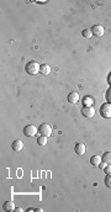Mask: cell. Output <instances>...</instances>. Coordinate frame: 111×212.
I'll return each mask as SVG.
<instances>
[{"label": "cell", "instance_id": "22", "mask_svg": "<svg viewBox=\"0 0 111 212\" xmlns=\"http://www.w3.org/2000/svg\"><path fill=\"white\" fill-rule=\"evenodd\" d=\"M14 211H15V212H21L22 208H21V207H15V210H14Z\"/></svg>", "mask_w": 111, "mask_h": 212}, {"label": "cell", "instance_id": "7", "mask_svg": "<svg viewBox=\"0 0 111 212\" xmlns=\"http://www.w3.org/2000/svg\"><path fill=\"white\" fill-rule=\"evenodd\" d=\"M74 152L77 155H84L85 152H86V148H85V144H83V143H77L74 147Z\"/></svg>", "mask_w": 111, "mask_h": 212}, {"label": "cell", "instance_id": "12", "mask_svg": "<svg viewBox=\"0 0 111 212\" xmlns=\"http://www.w3.org/2000/svg\"><path fill=\"white\" fill-rule=\"evenodd\" d=\"M40 73L42 74V75H48V74L51 73V67L48 65V64H42V65H41Z\"/></svg>", "mask_w": 111, "mask_h": 212}, {"label": "cell", "instance_id": "11", "mask_svg": "<svg viewBox=\"0 0 111 212\" xmlns=\"http://www.w3.org/2000/svg\"><path fill=\"white\" fill-rule=\"evenodd\" d=\"M101 162H102V159H101L100 155H93L92 158H90V163H92V165H95V167H99Z\"/></svg>", "mask_w": 111, "mask_h": 212}, {"label": "cell", "instance_id": "16", "mask_svg": "<svg viewBox=\"0 0 111 212\" xmlns=\"http://www.w3.org/2000/svg\"><path fill=\"white\" fill-rule=\"evenodd\" d=\"M81 35H83V37H85V38H92V36H93V32H92V30L85 29V30H83Z\"/></svg>", "mask_w": 111, "mask_h": 212}, {"label": "cell", "instance_id": "4", "mask_svg": "<svg viewBox=\"0 0 111 212\" xmlns=\"http://www.w3.org/2000/svg\"><path fill=\"white\" fill-rule=\"evenodd\" d=\"M38 132L41 136H46V137H50L52 136V127L47 124H42L38 127Z\"/></svg>", "mask_w": 111, "mask_h": 212}, {"label": "cell", "instance_id": "3", "mask_svg": "<svg viewBox=\"0 0 111 212\" xmlns=\"http://www.w3.org/2000/svg\"><path fill=\"white\" fill-rule=\"evenodd\" d=\"M37 132H38V128L33 125H27L24 127V134L26 137H33V136H36Z\"/></svg>", "mask_w": 111, "mask_h": 212}, {"label": "cell", "instance_id": "15", "mask_svg": "<svg viewBox=\"0 0 111 212\" xmlns=\"http://www.w3.org/2000/svg\"><path fill=\"white\" fill-rule=\"evenodd\" d=\"M47 138H48V137H46V136H40V137L37 138L38 146H42V147L47 146Z\"/></svg>", "mask_w": 111, "mask_h": 212}, {"label": "cell", "instance_id": "20", "mask_svg": "<svg viewBox=\"0 0 111 212\" xmlns=\"http://www.w3.org/2000/svg\"><path fill=\"white\" fill-rule=\"evenodd\" d=\"M106 165H107V163H105V162H101V163H100V165H99V167H100V168H101V169H104V168H105V167H106Z\"/></svg>", "mask_w": 111, "mask_h": 212}, {"label": "cell", "instance_id": "2", "mask_svg": "<svg viewBox=\"0 0 111 212\" xmlns=\"http://www.w3.org/2000/svg\"><path fill=\"white\" fill-rule=\"evenodd\" d=\"M100 115L104 119H111V104L105 102L100 106Z\"/></svg>", "mask_w": 111, "mask_h": 212}, {"label": "cell", "instance_id": "8", "mask_svg": "<svg viewBox=\"0 0 111 212\" xmlns=\"http://www.w3.org/2000/svg\"><path fill=\"white\" fill-rule=\"evenodd\" d=\"M68 101L71 102V104H77V102L79 101V94L77 93V91H72V93H69L68 94Z\"/></svg>", "mask_w": 111, "mask_h": 212}, {"label": "cell", "instance_id": "6", "mask_svg": "<svg viewBox=\"0 0 111 212\" xmlns=\"http://www.w3.org/2000/svg\"><path fill=\"white\" fill-rule=\"evenodd\" d=\"M92 32L93 35L96 36V37H101L104 35V27L101 25H94L92 27Z\"/></svg>", "mask_w": 111, "mask_h": 212}, {"label": "cell", "instance_id": "17", "mask_svg": "<svg viewBox=\"0 0 111 212\" xmlns=\"http://www.w3.org/2000/svg\"><path fill=\"white\" fill-rule=\"evenodd\" d=\"M104 184H105L107 188H111V174H106L105 179H104Z\"/></svg>", "mask_w": 111, "mask_h": 212}, {"label": "cell", "instance_id": "10", "mask_svg": "<svg viewBox=\"0 0 111 212\" xmlns=\"http://www.w3.org/2000/svg\"><path fill=\"white\" fill-rule=\"evenodd\" d=\"M3 208H4V211H6V212H11V211L15 210V203H14L12 201H6V202H4V205H3Z\"/></svg>", "mask_w": 111, "mask_h": 212}, {"label": "cell", "instance_id": "1", "mask_svg": "<svg viewBox=\"0 0 111 212\" xmlns=\"http://www.w3.org/2000/svg\"><path fill=\"white\" fill-rule=\"evenodd\" d=\"M25 69H26V73H27V74H30V75H36V74H38L40 70H41V65H40L37 62L32 60V62H29V63L26 64Z\"/></svg>", "mask_w": 111, "mask_h": 212}, {"label": "cell", "instance_id": "14", "mask_svg": "<svg viewBox=\"0 0 111 212\" xmlns=\"http://www.w3.org/2000/svg\"><path fill=\"white\" fill-rule=\"evenodd\" d=\"M101 159H102V162H105L107 164H111V152H105L101 155Z\"/></svg>", "mask_w": 111, "mask_h": 212}, {"label": "cell", "instance_id": "5", "mask_svg": "<svg viewBox=\"0 0 111 212\" xmlns=\"http://www.w3.org/2000/svg\"><path fill=\"white\" fill-rule=\"evenodd\" d=\"M81 115L85 116L88 119H92L93 116L95 115V109L93 106H84L81 107Z\"/></svg>", "mask_w": 111, "mask_h": 212}, {"label": "cell", "instance_id": "19", "mask_svg": "<svg viewBox=\"0 0 111 212\" xmlns=\"http://www.w3.org/2000/svg\"><path fill=\"white\" fill-rule=\"evenodd\" d=\"M104 172H105V174H111V165L110 164H107V165L104 168Z\"/></svg>", "mask_w": 111, "mask_h": 212}, {"label": "cell", "instance_id": "21", "mask_svg": "<svg viewBox=\"0 0 111 212\" xmlns=\"http://www.w3.org/2000/svg\"><path fill=\"white\" fill-rule=\"evenodd\" d=\"M107 83L110 84V86H111V73L109 74V77H107Z\"/></svg>", "mask_w": 111, "mask_h": 212}, {"label": "cell", "instance_id": "18", "mask_svg": "<svg viewBox=\"0 0 111 212\" xmlns=\"http://www.w3.org/2000/svg\"><path fill=\"white\" fill-rule=\"evenodd\" d=\"M105 98H106V102L111 104V86L106 90V93H105Z\"/></svg>", "mask_w": 111, "mask_h": 212}, {"label": "cell", "instance_id": "13", "mask_svg": "<svg viewBox=\"0 0 111 212\" xmlns=\"http://www.w3.org/2000/svg\"><path fill=\"white\" fill-rule=\"evenodd\" d=\"M83 104H84V106H93L94 105V99L92 96H89V95H86V96L83 99Z\"/></svg>", "mask_w": 111, "mask_h": 212}, {"label": "cell", "instance_id": "9", "mask_svg": "<svg viewBox=\"0 0 111 212\" xmlns=\"http://www.w3.org/2000/svg\"><path fill=\"white\" fill-rule=\"evenodd\" d=\"M11 148H12V150H15V152H20V150H22V148H24V142L20 139H15L12 142Z\"/></svg>", "mask_w": 111, "mask_h": 212}]
</instances>
